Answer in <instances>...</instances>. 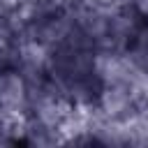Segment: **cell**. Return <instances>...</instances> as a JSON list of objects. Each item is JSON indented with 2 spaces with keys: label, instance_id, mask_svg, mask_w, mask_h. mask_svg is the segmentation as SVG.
<instances>
[{
  "label": "cell",
  "instance_id": "7a4b0ae2",
  "mask_svg": "<svg viewBox=\"0 0 148 148\" xmlns=\"http://www.w3.org/2000/svg\"><path fill=\"white\" fill-rule=\"evenodd\" d=\"M28 90H30V81L14 67H5L0 69V109L21 120L28 113Z\"/></svg>",
  "mask_w": 148,
  "mask_h": 148
},
{
  "label": "cell",
  "instance_id": "6da1fadb",
  "mask_svg": "<svg viewBox=\"0 0 148 148\" xmlns=\"http://www.w3.org/2000/svg\"><path fill=\"white\" fill-rule=\"evenodd\" d=\"M148 102V92L132 83H102V92L92 111L111 123H127L132 120L139 109Z\"/></svg>",
  "mask_w": 148,
  "mask_h": 148
},
{
  "label": "cell",
  "instance_id": "8992f818",
  "mask_svg": "<svg viewBox=\"0 0 148 148\" xmlns=\"http://www.w3.org/2000/svg\"><path fill=\"white\" fill-rule=\"evenodd\" d=\"M125 5H132L139 14H143L146 18H148V0H123Z\"/></svg>",
  "mask_w": 148,
  "mask_h": 148
},
{
  "label": "cell",
  "instance_id": "5b68a950",
  "mask_svg": "<svg viewBox=\"0 0 148 148\" xmlns=\"http://www.w3.org/2000/svg\"><path fill=\"white\" fill-rule=\"evenodd\" d=\"M28 0H0V12H16L25 5Z\"/></svg>",
  "mask_w": 148,
  "mask_h": 148
},
{
  "label": "cell",
  "instance_id": "277c9868",
  "mask_svg": "<svg viewBox=\"0 0 148 148\" xmlns=\"http://www.w3.org/2000/svg\"><path fill=\"white\" fill-rule=\"evenodd\" d=\"M18 141V120L7 116L0 109V146L2 143H14Z\"/></svg>",
  "mask_w": 148,
  "mask_h": 148
},
{
  "label": "cell",
  "instance_id": "3957f363",
  "mask_svg": "<svg viewBox=\"0 0 148 148\" xmlns=\"http://www.w3.org/2000/svg\"><path fill=\"white\" fill-rule=\"evenodd\" d=\"M49 58H51V51L44 44H39L32 37H23L14 51L12 67L18 69L25 79H37L49 74Z\"/></svg>",
  "mask_w": 148,
  "mask_h": 148
}]
</instances>
